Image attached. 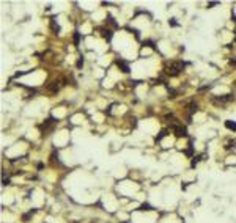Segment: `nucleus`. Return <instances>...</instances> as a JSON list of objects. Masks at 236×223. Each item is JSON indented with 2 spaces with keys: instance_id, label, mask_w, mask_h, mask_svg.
Wrapping results in <instances>:
<instances>
[{
  "instance_id": "obj_1",
  "label": "nucleus",
  "mask_w": 236,
  "mask_h": 223,
  "mask_svg": "<svg viewBox=\"0 0 236 223\" xmlns=\"http://www.w3.org/2000/svg\"><path fill=\"white\" fill-rule=\"evenodd\" d=\"M183 68H184L183 61H173V63H170L168 66L165 68V72L168 74L170 77H175V76H178V74L183 71Z\"/></svg>"
},
{
  "instance_id": "obj_2",
  "label": "nucleus",
  "mask_w": 236,
  "mask_h": 223,
  "mask_svg": "<svg viewBox=\"0 0 236 223\" xmlns=\"http://www.w3.org/2000/svg\"><path fill=\"white\" fill-rule=\"evenodd\" d=\"M170 129L175 132V135L176 137H186L187 135V131H186V127H183V126H178V124H172L170 126Z\"/></svg>"
},
{
  "instance_id": "obj_3",
  "label": "nucleus",
  "mask_w": 236,
  "mask_h": 223,
  "mask_svg": "<svg viewBox=\"0 0 236 223\" xmlns=\"http://www.w3.org/2000/svg\"><path fill=\"white\" fill-rule=\"evenodd\" d=\"M214 104H225V102H230L233 101V94H225V96H219V98H214Z\"/></svg>"
},
{
  "instance_id": "obj_4",
  "label": "nucleus",
  "mask_w": 236,
  "mask_h": 223,
  "mask_svg": "<svg viewBox=\"0 0 236 223\" xmlns=\"http://www.w3.org/2000/svg\"><path fill=\"white\" fill-rule=\"evenodd\" d=\"M116 66H118V68H120V69H121L123 72H126V74H128V72H129V64H128V63H126V61H123V60H120V58H118V60H116Z\"/></svg>"
},
{
  "instance_id": "obj_5",
  "label": "nucleus",
  "mask_w": 236,
  "mask_h": 223,
  "mask_svg": "<svg viewBox=\"0 0 236 223\" xmlns=\"http://www.w3.org/2000/svg\"><path fill=\"white\" fill-rule=\"evenodd\" d=\"M60 87H61V82L60 80H55V82H52V85L49 87V91L50 93H57L60 90Z\"/></svg>"
},
{
  "instance_id": "obj_6",
  "label": "nucleus",
  "mask_w": 236,
  "mask_h": 223,
  "mask_svg": "<svg viewBox=\"0 0 236 223\" xmlns=\"http://www.w3.org/2000/svg\"><path fill=\"white\" fill-rule=\"evenodd\" d=\"M225 127L230 129V131H236V123H234V121H230V119H228V121H225Z\"/></svg>"
},
{
  "instance_id": "obj_7",
  "label": "nucleus",
  "mask_w": 236,
  "mask_h": 223,
  "mask_svg": "<svg viewBox=\"0 0 236 223\" xmlns=\"http://www.w3.org/2000/svg\"><path fill=\"white\" fill-rule=\"evenodd\" d=\"M197 110H198V105L195 104V102H190V104H189V113L192 115V113H195Z\"/></svg>"
},
{
  "instance_id": "obj_8",
  "label": "nucleus",
  "mask_w": 236,
  "mask_h": 223,
  "mask_svg": "<svg viewBox=\"0 0 236 223\" xmlns=\"http://www.w3.org/2000/svg\"><path fill=\"white\" fill-rule=\"evenodd\" d=\"M50 29L55 32V33L60 32V27H58V24H55V19H52V21H50Z\"/></svg>"
},
{
  "instance_id": "obj_9",
  "label": "nucleus",
  "mask_w": 236,
  "mask_h": 223,
  "mask_svg": "<svg viewBox=\"0 0 236 223\" xmlns=\"http://www.w3.org/2000/svg\"><path fill=\"white\" fill-rule=\"evenodd\" d=\"M102 38L107 39V41H110V38H112V32H110V30H102Z\"/></svg>"
},
{
  "instance_id": "obj_10",
  "label": "nucleus",
  "mask_w": 236,
  "mask_h": 223,
  "mask_svg": "<svg viewBox=\"0 0 236 223\" xmlns=\"http://www.w3.org/2000/svg\"><path fill=\"white\" fill-rule=\"evenodd\" d=\"M202 157H203V154H202V156H197V157H194V160H192V166H195L198 162H200V160H202Z\"/></svg>"
},
{
  "instance_id": "obj_11",
  "label": "nucleus",
  "mask_w": 236,
  "mask_h": 223,
  "mask_svg": "<svg viewBox=\"0 0 236 223\" xmlns=\"http://www.w3.org/2000/svg\"><path fill=\"white\" fill-rule=\"evenodd\" d=\"M79 39H80V35H79V32H74V44H76V46L79 44Z\"/></svg>"
},
{
  "instance_id": "obj_12",
  "label": "nucleus",
  "mask_w": 236,
  "mask_h": 223,
  "mask_svg": "<svg viewBox=\"0 0 236 223\" xmlns=\"http://www.w3.org/2000/svg\"><path fill=\"white\" fill-rule=\"evenodd\" d=\"M76 66H77L79 69H80V68H82V66H84V58H82V57H80V58L77 60V64H76Z\"/></svg>"
},
{
  "instance_id": "obj_13",
  "label": "nucleus",
  "mask_w": 236,
  "mask_h": 223,
  "mask_svg": "<svg viewBox=\"0 0 236 223\" xmlns=\"http://www.w3.org/2000/svg\"><path fill=\"white\" fill-rule=\"evenodd\" d=\"M165 137V131H161V134H159V137H156V142H159V140H162V138Z\"/></svg>"
},
{
  "instance_id": "obj_14",
  "label": "nucleus",
  "mask_w": 236,
  "mask_h": 223,
  "mask_svg": "<svg viewBox=\"0 0 236 223\" xmlns=\"http://www.w3.org/2000/svg\"><path fill=\"white\" fill-rule=\"evenodd\" d=\"M234 145H236V143H234V140H233V142H228V143H227L225 148H227V149H230V148H234Z\"/></svg>"
},
{
  "instance_id": "obj_15",
  "label": "nucleus",
  "mask_w": 236,
  "mask_h": 223,
  "mask_svg": "<svg viewBox=\"0 0 236 223\" xmlns=\"http://www.w3.org/2000/svg\"><path fill=\"white\" fill-rule=\"evenodd\" d=\"M140 211H150V206H148V204H142Z\"/></svg>"
},
{
  "instance_id": "obj_16",
  "label": "nucleus",
  "mask_w": 236,
  "mask_h": 223,
  "mask_svg": "<svg viewBox=\"0 0 236 223\" xmlns=\"http://www.w3.org/2000/svg\"><path fill=\"white\" fill-rule=\"evenodd\" d=\"M230 64H231V66H236V57L230 58Z\"/></svg>"
},
{
  "instance_id": "obj_17",
  "label": "nucleus",
  "mask_w": 236,
  "mask_h": 223,
  "mask_svg": "<svg viewBox=\"0 0 236 223\" xmlns=\"http://www.w3.org/2000/svg\"><path fill=\"white\" fill-rule=\"evenodd\" d=\"M216 5H219V3H217V2H210V3H208V6H216Z\"/></svg>"
}]
</instances>
